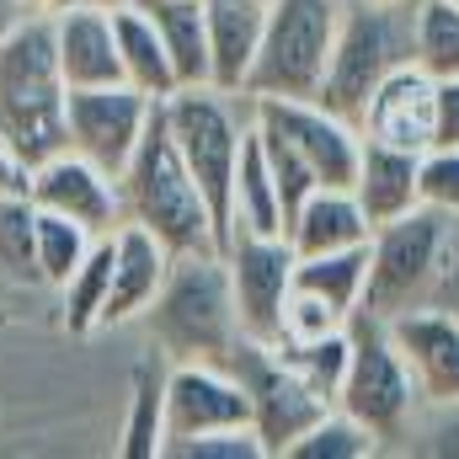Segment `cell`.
<instances>
[{
    "label": "cell",
    "instance_id": "obj_41",
    "mask_svg": "<svg viewBox=\"0 0 459 459\" xmlns=\"http://www.w3.org/2000/svg\"><path fill=\"white\" fill-rule=\"evenodd\" d=\"M81 5H97V11H117V5H134V0H81Z\"/></svg>",
    "mask_w": 459,
    "mask_h": 459
},
{
    "label": "cell",
    "instance_id": "obj_37",
    "mask_svg": "<svg viewBox=\"0 0 459 459\" xmlns=\"http://www.w3.org/2000/svg\"><path fill=\"white\" fill-rule=\"evenodd\" d=\"M417 449H422V455H438V459H459V411L455 406H444V417L422 433Z\"/></svg>",
    "mask_w": 459,
    "mask_h": 459
},
{
    "label": "cell",
    "instance_id": "obj_44",
    "mask_svg": "<svg viewBox=\"0 0 459 459\" xmlns=\"http://www.w3.org/2000/svg\"><path fill=\"white\" fill-rule=\"evenodd\" d=\"M455 5H459V0H455Z\"/></svg>",
    "mask_w": 459,
    "mask_h": 459
},
{
    "label": "cell",
    "instance_id": "obj_15",
    "mask_svg": "<svg viewBox=\"0 0 459 459\" xmlns=\"http://www.w3.org/2000/svg\"><path fill=\"white\" fill-rule=\"evenodd\" d=\"M395 352L411 368V385L422 406H459V316L411 305L385 321Z\"/></svg>",
    "mask_w": 459,
    "mask_h": 459
},
{
    "label": "cell",
    "instance_id": "obj_28",
    "mask_svg": "<svg viewBox=\"0 0 459 459\" xmlns=\"http://www.w3.org/2000/svg\"><path fill=\"white\" fill-rule=\"evenodd\" d=\"M123 459H155L166 449V374L155 363L134 368V395H128V422H123Z\"/></svg>",
    "mask_w": 459,
    "mask_h": 459
},
{
    "label": "cell",
    "instance_id": "obj_14",
    "mask_svg": "<svg viewBox=\"0 0 459 459\" xmlns=\"http://www.w3.org/2000/svg\"><path fill=\"white\" fill-rule=\"evenodd\" d=\"M27 198H32L38 209H48V214H65V220L86 225L91 235H113V230L123 225L117 177L113 171H102L97 160L75 155L70 144L32 166V177H27Z\"/></svg>",
    "mask_w": 459,
    "mask_h": 459
},
{
    "label": "cell",
    "instance_id": "obj_42",
    "mask_svg": "<svg viewBox=\"0 0 459 459\" xmlns=\"http://www.w3.org/2000/svg\"><path fill=\"white\" fill-rule=\"evenodd\" d=\"M368 5H401V0H368Z\"/></svg>",
    "mask_w": 459,
    "mask_h": 459
},
{
    "label": "cell",
    "instance_id": "obj_1",
    "mask_svg": "<svg viewBox=\"0 0 459 459\" xmlns=\"http://www.w3.org/2000/svg\"><path fill=\"white\" fill-rule=\"evenodd\" d=\"M117 198H123V220L144 225L171 256H209V251H225L220 220H214L209 198L198 193L193 171L182 166L160 102H155V113L144 123L134 155H128L123 171H117Z\"/></svg>",
    "mask_w": 459,
    "mask_h": 459
},
{
    "label": "cell",
    "instance_id": "obj_17",
    "mask_svg": "<svg viewBox=\"0 0 459 459\" xmlns=\"http://www.w3.org/2000/svg\"><path fill=\"white\" fill-rule=\"evenodd\" d=\"M54 54H59V75L65 91L70 86H117L123 65H117V38H113V11L97 5H59L54 16Z\"/></svg>",
    "mask_w": 459,
    "mask_h": 459
},
{
    "label": "cell",
    "instance_id": "obj_5",
    "mask_svg": "<svg viewBox=\"0 0 459 459\" xmlns=\"http://www.w3.org/2000/svg\"><path fill=\"white\" fill-rule=\"evenodd\" d=\"M171 144L182 155V166L193 171L198 193L209 198L220 235L230 240V187H235V160H240V139L251 128V102L246 97H225L214 86H187L171 91L160 102Z\"/></svg>",
    "mask_w": 459,
    "mask_h": 459
},
{
    "label": "cell",
    "instance_id": "obj_9",
    "mask_svg": "<svg viewBox=\"0 0 459 459\" xmlns=\"http://www.w3.org/2000/svg\"><path fill=\"white\" fill-rule=\"evenodd\" d=\"M225 368L240 379V390H246V401H251V428H256L262 449L278 455V459H283V449H289L294 438H305V433L332 411V401L316 395V390L278 358L273 342L235 337Z\"/></svg>",
    "mask_w": 459,
    "mask_h": 459
},
{
    "label": "cell",
    "instance_id": "obj_25",
    "mask_svg": "<svg viewBox=\"0 0 459 459\" xmlns=\"http://www.w3.org/2000/svg\"><path fill=\"white\" fill-rule=\"evenodd\" d=\"M368 283V240L363 246H342V251H321V256H294V289L321 294L326 305H337L347 321L358 316Z\"/></svg>",
    "mask_w": 459,
    "mask_h": 459
},
{
    "label": "cell",
    "instance_id": "obj_11",
    "mask_svg": "<svg viewBox=\"0 0 459 459\" xmlns=\"http://www.w3.org/2000/svg\"><path fill=\"white\" fill-rule=\"evenodd\" d=\"M155 113V97L134 91L128 81L117 86H70L65 91V134H70V150L97 160L102 171H123V160L134 155L144 123Z\"/></svg>",
    "mask_w": 459,
    "mask_h": 459
},
{
    "label": "cell",
    "instance_id": "obj_2",
    "mask_svg": "<svg viewBox=\"0 0 459 459\" xmlns=\"http://www.w3.org/2000/svg\"><path fill=\"white\" fill-rule=\"evenodd\" d=\"M0 144L27 166L70 144L65 134V75L48 16H16L0 32Z\"/></svg>",
    "mask_w": 459,
    "mask_h": 459
},
{
    "label": "cell",
    "instance_id": "obj_12",
    "mask_svg": "<svg viewBox=\"0 0 459 459\" xmlns=\"http://www.w3.org/2000/svg\"><path fill=\"white\" fill-rule=\"evenodd\" d=\"M246 102H251V117L273 123V128L305 155V166L316 171L321 187H352L358 150H363L358 123L326 113V108L310 102V97H246Z\"/></svg>",
    "mask_w": 459,
    "mask_h": 459
},
{
    "label": "cell",
    "instance_id": "obj_27",
    "mask_svg": "<svg viewBox=\"0 0 459 459\" xmlns=\"http://www.w3.org/2000/svg\"><path fill=\"white\" fill-rule=\"evenodd\" d=\"M411 5V65L433 81L459 75V5L455 0H406Z\"/></svg>",
    "mask_w": 459,
    "mask_h": 459
},
{
    "label": "cell",
    "instance_id": "obj_34",
    "mask_svg": "<svg viewBox=\"0 0 459 459\" xmlns=\"http://www.w3.org/2000/svg\"><path fill=\"white\" fill-rule=\"evenodd\" d=\"M417 193H422L428 209L459 220V150H444V144L422 150V160H417Z\"/></svg>",
    "mask_w": 459,
    "mask_h": 459
},
{
    "label": "cell",
    "instance_id": "obj_18",
    "mask_svg": "<svg viewBox=\"0 0 459 459\" xmlns=\"http://www.w3.org/2000/svg\"><path fill=\"white\" fill-rule=\"evenodd\" d=\"M166 273H171V251H166L144 225L123 220V225L113 230V289H108L102 326H128V321H139V316L155 305Z\"/></svg>",
    "mask_w": 459,
    "mask_h": 459
},
{
    "label": "cell",
    "instance_id": "obj_43",
    "mask_svg": "<svg viewBox=\"0 0 459 459\" xmlns=\"http://www.w3.org/2000/svg\"><path fill=\"white\" fill-rule=\"evenodd\" d=\"M134 5H160V0H134Z\"/></svg>",
    "mask_w": 459,
    "mask_h": 459
},
{
    "label": "cell",
    "instance_id": "obj_7",
    "mask_svg": "<svg viewBox=\"0 0 459 459\" xmlns=\"http://www.w3.org/2000/svg\"><path fill=\"white\" fill-rule=\"evenodd\" d=\"M337 22H342V0H267V27L246 97H316L332 59Z\"/></svg>",
    "mask_w": 459,
    "mask_h": 459
},
{
    "label": "cell",
    "instance_id": "obj_29",
    "mask_svg": "<svg viewBox=\"0 0 459 459\" xmlns=\"http://www.w3.org/2000/svg\"><path fill=\"white\" fill-rule=\"evenodd\" d=\"M278 347V358L316 390V395H326L332 406H337V390H342L347 379V358H352V332H332V337H316V342H273Z\"/></svg>",
    "mask_w": 459,
    "mask_h": 459
},
{
    "label": "cell",
    "instance_id": "obj_36",
    "mask_svg": "<svg viewBox=\"0 0 459 459\" xmlns=\"http://www.w3.org/2000/svg\"><path fill=\"white\" fill-rule=\"evenodd\" d=\"M433 144L459 150V75L433 81ZM428 144V150H433Z\"/></svg>",
    "mask_w": 459,
    "mask_h": 459
},
{
    "label": "cell",
    "instance_id": "obj_31",
    "mask_svg": "<svg viewBox=\"0 0 459 459\" xmlns=\"http://www.w3.org/2000/svg\"><path fill=\"white\" fill-rule=\"evenodd\" d=\"M0 278L43 283L38 273V209L32 198H0Z\"/></svg>",
    "mask_w": 459,
    "mask_h": 459
},
{
    "label": "cell",
    "instance_id": "obj_10",
    "mask_svg": "<svg viewBox=\"0 0 459 459\" xmlns=\"http://www.w3.org/2000/svg\"><path fill=\"white\" fill-rule=\"evenodd\" d=\"M220 256H225V273H230L240 337H251V342H278L283 299H289V289H294V246H289V235L230 230V240H225Z\"/></svg>",
    "mask_w": 459,
    "mask_h": 459
},
{
    "label": "cell",
    "instance_id": "obj_16",
    "mask_svg": "<svg viewBox=\"0 0 459 459\" xmlns=\"http://www.w3.org/2000/svg\"><path fill=\"white\" fill-rule=\"evenodd\" d=\"M358 134L422 155V150L433 144V75H422L417 65L390 70V75L374 86V97L363 102Z\"/></svg>",
    "mask_w": 459,
    "mask_h": 459
},
{
    "label": "cell",
    "instance_id": "obj_6",
    "mask_svg": "<svg viewBox=\"0 0 459 459\" xmlns=\"http://www.w3.org/2000/svg\"><path fill=\"white\" fill-rule=\"evenodd\" d=\"M449 235H455V220L428 209V204H417L411 214H401V220L374 230L368 235V283H363L358 316L390 321V316L422 305V294L444 273Z\"/></svg>",
    "mask_w": 459,
    "mask_h": 459
},
{
    "label": "cell",
    "instance_id": "obj_30",
    "mask_svg": "<svg viewBox=\"0 0 459 459\" xmlns=\"http://www.w3.org/2000/svg\"><path fill=\"white\" fill-rule=\"evenodd\" d=\"M368 455H379V438L358 417H347L342 406H332L305 438H294L283 449V459H368Z\"/></svg>",
    "mask_w": 459,
    "mask_h": 459
},
{
    "label": "cell",
    "instance_id": "obj_39",
    "mask_svg": "<svg viewBox=\"0 0 459 459\" xmlns=\"http://www.w3.org/2000/svg\"><path fill=\"white\" fill-rule=\"evenodd\" d=\"M59 5H70V0H16V11H22V16H54Z\"/></svg>",
    "mask_w": 459,
    "mask_h": 459
},
{
    "label": "cell",
    "instance_id": "obj_35",
    "mask_svg": "<svg viewBox=\"0 0 459 459\" xmlns=\"http://www.w3.org/2000/svg\"><path fill=\"white\" fill-rule=\"evenodd\" d=\"M166 455L171 459H267V449H262L256 428L246 422V428H214V433H198V438H177V444H166Z\"/></svg>",
    "mask_w": 459,
    "mask_h": 459
},
{
    "label": "cell",
    "instance_id": "obj_8",
    "mask_svg": "<svg viewBox=\"0 0 459 459\" xmlns=\"http://www.w3.org/2000/svg\"><path fill=\"white\" fill-rule=\"evenodd\" d=\"M347 332H352V358H347V379L337 390V406L347 417H358L379 444L401 438L411 428V411L422 406L406 358L395 352L385 321H374V316H358V326H347Z\"/></svg>",
    "mask_w": 459,
    "mask_h": 459
},
{
    "label": "cell",
    "instance_id": "obj_33",
    "mask_svg": "<svg viewBox=\"0 0 459 459\" xmlns=\"http://www.w3.org/2000/svg\"><path fill=\"white\" fill-rule=\"evenodd\" d=\"M347 316L337 305H326L321 294H310V289H289V299H283V321H278V342H316V337H332V332H342Z\"/></svg>",
    "mask_w": 459,
    "mask_h": 459
},
{
    "label": "cell",
    "instance_id": "obj_26",
    "mask_svg": "<svg viewBox=\"0 0 459 459\" xmlns=\"http://www.w3.org/2000/svg\"><path fill=\"white\" fill-rule=\"evenodd\" d=\"M108 289H113V235H97L91 251L81 256V267L59 283V294H65V332H70V337L102 332Z\"/></svg>",
    "mask_w": 459,
    "mask_h": 459
},
{
    "label": "cell",
    "instance_id": "obj_19",
    "mask_svg": "<svg viewBox=\"0 0 459 459\" xmlns=\"http://www.w3.org/2000/svg\"><path fill=\"white\" fill-rule=\"evenodd\" d=\"M204 27H209V86L225 97H246L267 27V0H204Z\"/></svg>",
    "mask_w": 459,
    "mask_h": 459
},
{
    "label": "cell",
    "instance_id": "obj_32",
    "mask_svg": "<svg viewBox=\"0 0 459 459\" xmlns=\"http://www.w3.org/2000/svg\"><path fill=\"white\" fill-rule=\"evenodd\" d=\"M32 209H38V204H32ZM91 240H97V235H91L86 225L38 209V273H43V283L59 289V283L81 267V256L91 251Z\"/></svg>",
    "mask_w": 459,
    "mask_h": 459
},
{
    "label": "cell",
    "instance_id": "obj_23",
    "mask_svg": "<svg viewBox=\"0 0 459 459\" xmlns=\"http://www.w3.org/2000/svg\"><path fill=\"white\" fill-rule=\"evenodd\" d=\"M230 230H251V235H283L289 214L273 182V166L262 155L256 128H246L240 139V160H235V187H230Z\"/></svg>",
    "mask_w": 459,
    "mask_h": 459
},
{
    "label": "cell",
    "instance_id": "obj_22",
    "mask_svg": "<svg viewBox=\"0 0 459 459\" xmlns=\"http://www.w3.org/2000/svg\"><path fill=\"white\" fill-rule=\"evenodd\" d=\"M113 38H117V65H123V81L155 102H166L177 91V75H171V59H166V43H160V27L144 5H117L113 11Z\"/></svg>",
    "mask_w": 459,
    "mask_h": 459
},
{
    "label": "cell",
    "instance_id": "obj_20",
    "mask_svg": "<svg viewBox=\"0 0 459 459\" xmlns=\"http://www.w3.org/2000/svg\"><path fill=\"white\" fill-rule=\"evenodd\" d=\"M417 160H422L417 150H395V144L363 139L358 171H352V187L347 193L358 198L368 230L390 225V220H401V214H411L422 204V193H417Z\"/></svg>",
    "mask_w": 459,
    "mask_h": 459
},
{
    "label": "cell",
    "instance_id": "obj_13",
    "mask_svg": "<svg viewBox=\"0 0 459 459\" xmlns=\"http://www.w3.org/2000/svg\"><path fill=\"white\" fill-rule=\"evenodd\" d=\"M246 422H251V401H246L240 379L225 363L177 358L166 368V444L198 438V433H214V428H246Z\"/></svg>",
    "mask_w": 459,
    "mask_h": 459
},
{
    "label": "cell",
    "instance_id": "obj_21",
    "mask_svg": "<svg viewBox=\"0 0 459 459\" xmlns=\"http://www.w3.org/2000/svg\"><path fill=\"white\" fill-rule=\"evenodd\" d=\"M289 246L294 256H321V251H342V246H363L374 230L363 220L358 198L347 187H316L294 214H289Z\"/></svg>",
    "mask_w": 459,
    "mask_h": 459
},
{
    "label": "cell",
    "instance_id": "obj_3",
    "mask_svg": "<svg viewBox=\"0 0 459 459\" xmlns=\"http://www.w3.org/2000/svg\"><path fill=\"white\" fill-rule=\"evenodd\" d=\"M150 337L160 342V352L177 358H209L225 363L240 321H235V294H230V273L225 256H171V273L155 294V305L144 310Z\"/></svg>",
    "mask_w": 459,
    "mask_h": 459
},
{
    "label": "cell",
    "instance_id": "obj_38",
    "mask_svg": "<svg viewBox=\"0 0 459 459\" xmlns=\"http://www.w3.org/2000/svg\"><path fill=\"white\" fill-rule=\"evenodd\" d=\"M27 177H32V166L11 144H0V198H27Z\"/></svg>",
    "mask_w": 459,
    "mask_h": 459
},
{
    "label": "cell",
    "instance_id": "obj_40",
    "mask_svg": "<svg viewBox=\"0 0 459 459\" xmlns=\"http://www.w3.org/2000/svg\"><path fill=\"white\" fill-rule=\"evenodd\" d=\"M16 16H22V11H16V0H0V32H5V27H11Z\"/></svg>",
    "mask_w": 459,
    "mask_h": 459
},
{
    "label": "cell",
    "instance_id": "obj_4",
    "mask_svg": "<svg viewBox=\"0 0 459 459\" xmlns=\"http://www.w3.org/2000/svg\"><path fill=\"white\" fill-rule=\"evenodd\" d=\"M411 65V5H368V0H342V22L332 38V59L326 75L316 86L310 102H321L326 113L358 123L363 102L374 97V86Z\"/></svg>",
    "mask_w": 459,
    "mask_h": 459
},
{
    "label": "cell",
    "instance_id": "obj_24",
    "mask_svg": "<svg viewBox=\"0 0 459 459\" xmlns=\"http://www.w3.org/2000/svg\"><path fill=\"white\" fill-rule=\"evenodd\" d=\"M144 11H150L155 27H160V43H166L177 91L209 86V27H204V0H160V5H144Z\"/></svg>",
    "mask_w": 459,
    "mask_h": 459
}]
</instances>
